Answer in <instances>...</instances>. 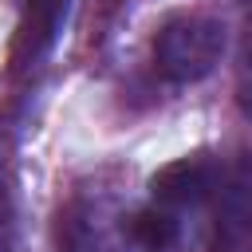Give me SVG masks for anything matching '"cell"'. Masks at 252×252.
<instances>
[{"label":"cell","mask_w":252,"mask_h":252,"mask_svg":"<svg viewBox=\"0 0 252 252\" xmlns=\"http://www.w3.org/2000/svg\"><path fill=\"white\" fill-rule=\"evenodd\" d=\"M224 55V24L213 16H177L154 39V67L169 83L205 79Z\"/></svg>","instance_id":"6da1fadb"},{"label":"cell","mask_w":252,"mask_h":252,"mask_svg":"<svg viewBox=\"0 0 252 252\" xmlns=\"http://www.w3.org/2000/svg\"><path fill=\"white\" fill-rule=\"evenodd\" d=\"M220 185V173L213 161L205 158H177L169 165H161L154 177H150V193L158 205L165 209H193V205H205Z\"/></svg>","instance_id":"7a4b0ae2"},{"label":"cell","mask_w":252,"mask_h":252,"mask_svg":"<svg viewBox=\"0 0 252 252\" xmlns=\"http://www.w3.org/2000/svg\"><path fill=\"white\" fill-rule=\"evenodd\" d=\"M67 16V0H24L20 35H16V63H35L51 51L59 28Z\"/></svg>","instance_id":"3957f363"},{"label":"cell","mask_w":252,"mask_h":252,"mask_svg":"<svg viewBox=\"0 0 252 252\" xmlns=\"http://www.w3.org/2000/svg\"><path fill=\"white\" fill-rule=\"evenodd\" d=\"M217 213H220V224L224 232H252V158L240 161V169L220 185H217Z\"/></svg>","instance_id":"277c9868"},{"label":"cell","mask_w":252,"mask_h":252,"mask_svg":"<svg viewBox=\"0 0 252 252\" xmlns=\"http://www.w3.org/2000/svg\"><path fill=\"white\" fill-rule=\"evenodd\" d=\"M126 232H130V240H134L142 252H169V248H177V240H181V224H177L173 209H165V205H154V209L134 213Z\"/></svg>","instance_id":"5b68a950"},{"label":"cell","mask_w":252,"mask_h":252,"mask_svg":"<svg viewBox=\"0 0 252 252\" xmlns=\"http://www.w3.org/2000/svg\"><path fill=\"white\" fill-rule=\"evenodd\" d=\"M236 98L244 118H252V20L244 28V43H240V71H236Z\"/></svg>","instance_id":"8992f818"},{"label":"cell","mask_w":252,"mask_h":252,"mask_svg":"<svg viewBox=\"0 0 252 252\" xmlns=\"http://www.w3.org/2000/svg\"><path fill=\"white\" fill-rule=\"evenodd\" d=\"M0 252H16V213L4 185H0Z\"/></svg>","instance_id":"52a82bcc"}]
</instances>
